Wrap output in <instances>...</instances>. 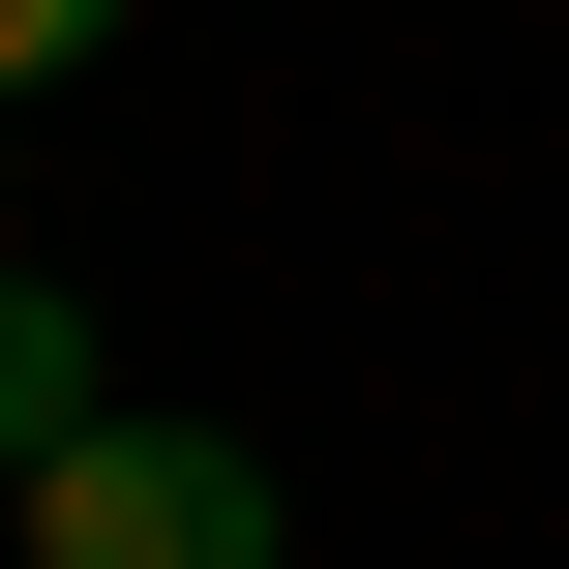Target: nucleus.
Instances as JSON below:
<instances>
[{
	"instance_id": "obj_1",
	"label": "nucleus",
	"mask_w": 569,
	"mask_h": 569,
	"mask_svg": "<svg viewBox=\"0 0 569 569\" xmlns=\"http://www.w3.org/2000/svg\"><path fill=\"white\" fill-rule=\"evenodd\" d=\"M0 510H30V569H270V450H210V420H60Z\"/></svg>"
},
{
	"instance_id": "obj_2",
	"label": "nucleus",
	"mask_w": 569,
	"mask_h": 569,
	"mask_svg": "<svg viewBox=\"0 0 569 569\" xmlns=\"http://www.w3.org/2000/svg\"><path fill=\"white\" fill-rule=\"evenodd\" d=\"M60 420H90V330H60V300H30V270H0V480H30V450H60Z\"/></svg>"
},
{
	"instance_id": "obj_3",
	"label": "nucleus",
	"mask_w": 569,
	"mask_h": 569,
	"mask_svg": "<svg viewBox=\"0 0 569 569\" xmlns=\"http://www.w3.org/2000/svg\"><path fill=\"white\" fill-rule=\"evenodd\" d=\"M90 30H120V0H0V90H60V60H90Z\"/></svg>"
}]
</instances>
